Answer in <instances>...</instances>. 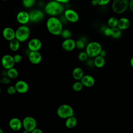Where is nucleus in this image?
Wrapping results in <instances>:
<instances>
[{
  "mask_svg": "<svg viewBox=\"0 0 133 133\" xmlns=\"http://www.w3.org/2000/svg\"><path fill=\"white\" fill-rule=\"evenodd\" d=\"M46 28L50 34L55 36L60 35L63 30L61 21L57 17H49L48 18Z\"/></svg>",
  "mask_w": 133,
  "mask_h": 133,
  "instance_id": "obj_1",
  "label": "nucleus"
},
{
  "mask_svg": "<svg viewBox=\"0 0 133 133\" xmlns=\"http://www.w3.org/2000/svg\"><path fill=\"white\" fill-rule=\"evenodd\" d=\"M64 4L52 0L46 3L44 7L45 12L50 17H57L64 11Z\"/></svg>",
  "mask_w": 133,
  "mask_h": 133,
  "instance_id": "obj_2",
  "label": "nucleus"
},
{
  "mask_svg": "<svg viewBox=\"0 0 133 133\" xmlns=\"http://www.w3.org/2000/svg\"><path fill=\"white\" fill-rule=\"evenodd\" d=\"M102 50L101 45L99 42L95 41L88 43L85 48V51L89 58H95L100 55Z\"/></svg>",
  "mask_w": 133,
  "mask_h": 133,
  "instance_id": "obj_3",
  "label": "nucleus"
},
{
  "mask_svg": "<svg viewBox=\"0 0 133 133\" xmlns=\"http://www.w3.org/2000/svg\"><path fill=\"white\" fill-rule=\"evenodd\" d=\"M128 7V0H113L112 3V10L117 14L124 13L127 10Z\"/></svg>",
  "mask_w": 133,
  "mask_h": 133,
  "instance_id": "obj_4",
  "label": "nucleus"
},
{
  "mask_svg": "<svg viewBox=\"0 0 133 133\" xmlns=\"http://www.w3.org/2000/svg\"><path fill=\"white\" fill-rule=\"evenodd\" d=\"M58 116L63 119H66L70 117L74 116V110L73 108L68 104H63L60 105L57 110Z\"/></svg>",
  "mask_w": 133,
  "mask_h": 133,
  "instance_id": "obj_5",
  "label": "nucleus"
},
{
  "mask_svg": "<svg viewBox=\"0 0 133 133\" xmlns=\"http://www.w3.org/2000/svg\"><path fill=\"white\" fill-rule=\"evenodd\" d=\"M30 35V30L26 25H21L16 30V38L20 42H24L28 39Z\"/></svg>",
  "mask_w": 133,
  "mask_h": 133,
  "instance_id": "obj_6",
  "label": "nucleus"
},
{
  "mask_svg": "<svg viewBox=\"0 0 133 133\" xmlns=\"http://www.w3.org/2000/svg\"><path fill=\"white\" fill-rule=\"evenodd\" d=\"M22 121L23 127L25 130L31 132L36 128H37V122L36 119L32 116H25Z\"/></svg>",
  "mask_w": 133,
  "mask_h": 133,
  "instance_id": "obj_7",
  "label": "nucleus"
},
{
  "mask_svg": "<svg viewBox=\"0 0 133 133\" xmlns=\"http://www.w3.org/2000/svg\"><path fill=\"white\" fill-rule=\"evenodd\" d=\"M30 21L32 22H39L44 18V13L40 9H32L29 12Z\"/></svg>",
  "mask_w": 133,
  "mask_h": 133,
  "instance_id": "obj_8",
  "label": "nucleus"
},
{
  "mask_svg": "<svg viewBox=\"0 0 133 133\" xmlns=\"http://www.w3.org/2000/svg\"><path fill=\"white\" fill-rule=\"evenodd\" d=\"M1 63L2 66L6 70L14 68L15 64L14 57L9 54L4 55L1 59Z\"/></svg>",
  "mask_w": 133,
  "mask_h": 133,
  "instance_id": "obj_9",
  "label": "nucleus"
},
{
  "mask_svg": "<svg viewBox=\"0 0 133 133\" xmlns=\"http://www.w3.org/2000/svg\"><path fill=\"white\" fill-rule=\"evenodd\" d=\"M64 16L68 21L72 23L77 22L79 19L78 13L72 9H65L64 11Z\"/></svg>",
  "mask_w": 133,
  "mask_h": 133,
  "instance_id": "obj_10",
  "label": "nucleus"
},
{
  "mask_svg": "<svg viewBox=\"0 0 133 133\" xmlns=\"http://www.w3.org/2000/svg\"><path fill=\"white\" fill-rule=\"evenodd\" d=\"M42 47V41L37 38L31 39L28 43V48L29 51H38Z\"/></svg>",
  "mask_w": 133,
  "mask_h": 133,
  "instance_id": "obj_11",
  "label": "nucleus"
},
{
  "mask_svg": "<svg viewBox=\"0 0 133 133\" xmlns=\"http://www.w3.org/2000/svg\"><path fill=\"white\" fill-rule=\"evenodd\" d=\"M28 59L29 61L33 64H38L42 60V55L38 51H29L28 54Z\"/></svg>",
  "mask_w": 133,
  "mask_h": 133,
  "instance_id": "obj_12",
  "label": "nucleus"
},
{
  "mask_svg": "<svg viewBox=\"0 0 133 133\" xmlns=\"http://www.w3.org/2000/svg\"><path fill=\"white\" fill-rule=\"evenodd\" d=\"M62 48L66 51H71L76 48V41L70 38L64 39L61 44Z\"/></svg>",
  "mask_w": 133,
  "mask_h": 133,
  "instance_id": "obj_13",
  "label": "nucleus"
},
{
  "mask_svg": "<svg viewBox=\"0 0 133 133\" xmlns=\"http://www.w3.org/2000/svg\"><path fill=\"white\" fill-rule=\"evenodd\" d=\"M15 86L17 90V92L20 94H25L27 92L29 89V84L23 80L18 81Z\"/></svg>",
  "mask_w": 133,
  "mask_h": 133,
  "instance_id": "obj_14",
  "label": "nucleus"
},
{
  "mask_svg": "<svg viewBox=\"0 0 133 133\" xmlns=\"http://www.w3.org/2000/svg\"><path fill=\"white\" fill-rule=\"evenodd\" d=\"M3 37L9 42L16 38V31L11 27H6L2 31Z\"/></svg>",
  "mask_w": 133,
  "mask_h": 133,
  "instance_id": "obj_15",
  "label": "nucleus"
},
{
  "mask_svg": "<svg viewBox=\"0 0 133 133\" xmlns=\"http://www.w3.org/2000/svg\"><path fill=\"white\" fill-rule=\"evenodd\" d=\"M16 19L20 24L25 25L30 21L29 14L25 11H20L17 14Z\"/></svg>",
  "mask_w": 133,
  "mask_h": 133,
  "instance_id": "obj_16",
  "label": "nucleus"
},
{
  "mask_svg": "<svg viewBox=\"0 0 133 133\" xmlns=\"http://www.w3.org/2000/svg\"><path fill=\"white\" fill-rule=\"evenodd\" d=\"M9 126L14 131H18L23 127L22 121L17 117H13L9 120Z\"/></svg>",
  "mask_w": 133,
  "mask_h": 133,
  "instance_id": "obj_17",
  "label": "nucleus"
},
{
  "mask_svg": "<svg viewBox=\"0 0 133 133\" xmlns=\"http://www.w3.org/2000/svg\"><path fill=\"white\" fill-rule=\"evenodd\" d=\"M80 81L83 86L86 87H91L95 84V79L94 77L89 74L84 75Z\"/></svg>",
  "mask_w": 133,
  "mask_h": 133,
  "instance_id": "obj_18",
  "label": "nucleus"
},
{
  "mask_svg": "<svg viewBox=\"0 0 133 133\" xmlns=\"http://www.w3.org/2000/svg\"><path fill=\"white\" fill-rule=\"evenodd\" d=\"M130 24V23L129 19L127 18L123 17L118 19L117 27L121 30H125L129 27Z\"/></svg>",
  "mask_w": 133,
  "mask_h": 133,
  "instance_id": "obj_19",
  "label": "nucleus"
},
{
  "mask_svg": "<svg viewBox=\"0 0 133 133\" xmlns=\"http://www.w3.org/2000/svg\"><path fill=\"white\" fill-rule=\"evenodd\" d=\"M84 75V71L80 67H76L72 71V76L76 81H80Z\"/></svg>",
  "mask_w": 133,
  "mask_h": 133,
  "instance_id": "obj_20",
  "label": "nucleus"
},
{
  "mask_svg": "<svg viewBox=\"0 0 133 133\" xmlns=\"http://www.w3.org/2000/svg\"><path fill=\"white\" fill-rule=\"evenodd\" d=\"M105 63V60L104 57H102L100 55H99L94 58V64L97 68H102L104 65Z\"/></svg>",
  "mask_w": 133,
  "mask_h": 133,
  "instance_id": "obj_21",
  "label": "nucleus"
},
{
  "mask_svg": "<svg viewBox=\"0 0 133 133\" xmlns=\"http://www.w3.org/2000/svg\"><path fill=\"white\" fill-rule=\"evenodd\" d=\"M77 123V121L76 118L75 116H73L66 119V121L65 122V125L67 128L71 129L74 128L76 125Z\"/></svg>",
  "mask_w": 133,
  "mask_h": 133,
  "instance_id": "obj_22",
  "label": "nucleus"
},
{
  "mask_svg": "<svg viewBox=\"0 0 133 133\" xmlns=\"http://www.w3.org/2000/svg\"><path fill=\"white\" fill-rule=\"evenodd\" d=\"M20 46V42L16 38H15L9 42V49L12 51H17L19 49Z\"/></svg>",
  "mask_w": 133,
  "mask_h": 133,
  "instance_id": "obj_23",
  "label": "nucleus"
},
{
  "mask_svg": "<svg viewBox=\"0 0 133 133\" xmlns=\"http://www.w3.org/2000/svg\"><path fill=\"white\" fill-rule=\"evenodd\" d=\"M7 76L10 79H15L18 77V71L14 67L9 70H7Z\"/></svg>",
  "mask_w": 133,
  "mask_h": 133,
  "instance_id": "obj_24",
  "label": "nucleus"
},
{
  "mask_svg": "<svg viewBox=\"0 0 133 133\" xmlns=\"http://www.w3.org/2000/svg\"><path fill=\"white\" fill-rule=\"evenodd\" d=\"M118 19L115 17H111L108 20V25L111 28L117 27Z\"/></svg>",
  "mask_w": 133,
  "mask_h": 133,
  "instance_id": "obj_25",
  "label": "nucleus"
},
{
  "mask_svg": "<svg viewBox=\"0 0 133 133\" xmlns=\"http://www.w3.org/2000/svg\"><path fill=\"white\" fill-rule=\"evenodd\" d=\"M112 33L111 37H112L113 38L117 39L121 37L122 34V30L119 29L118 27H115L113 28H112Z\"/></svg>",
  "mask_w": 133,
  "mask_h": 133,
  "instance_id": "obj_26",
  "label": "nucleus"
},
{
  "mask_svg": "<svg viewBox=\"0 0 133 133\" xmlns=\"http://www.w3.org/2000/svg\"><path fill=\"white\" fill-rule=\"evenodd\" d=\"M36 0H22V5L26 8L32 7L35 4Z\"/></svg>",
  "mask_w": 133,
  "mask_h": 133,
  "instance_id": "obj_27",
  "label": "nucleus"
},
{
  "mask_svg": "<svg viewBox=\"0 0 133 133\" xmlns=\"http://www.w3.org/2000/svg\"><path fill=\"white\" fill-rule=\"evenodd\" d=\"M83 87L84 86L81 82L80 81H77L73 83L72 85V89L75 91H79L83 89Z\"/></svg>",
  "mask_w": 133,
  "mask_h": 133,
  "instance_id": "obj_28",
  "label": "nucleus"
},
{
  "mask_svg": "<svg viewBox=\"0 0 133 133\" xmlns=\"http://www.w3.org/2000/svg\"><path fill=\"white\" fill-rule=\"evenodd\" d=\"M86 41L83 39V37L76 41V48L78 49H83L85 47Z\"/></svg>",
  "mask_w": 133,
  "mask_h": 133,
  "instance_id": "obj_29",
  "label": "nucleus"
},
{
  "mask_svg": "<svg viewBox=\"0 0 133 133\" xmlns=\"http://www.w3.org/2000/svg\"><path fill=\"white\" fill-rule=\"evenodd\" d=\"M60 35L64 39L70 38L72 36V32L69 29H63Z\"/></svg>",
  "mask_w": 133,
  "mask_h": 133,
  "instance_id": "obj_30",
  "label": "nucleus"
},
{
  "mask_svg": "<svg viewBox=\"0 0 133 133\" xmlns=\"http://www.w3.org/2000/svg\"><path fill=\"white\" fill-rule=\"evenodd\" d=\"M77 58L81 61H86L89 57L85 51H82L78 54Z\"/></svg>",
  "mask_w": 133,
  "mask_h": 133,
  "instance_id": "obj_31",
  "label": "nucleus"
},
{
  "mask_svg": "<svg viewBox=\"0 0 133 133\" xmlns=\"http://www.w3.org/2000/svg\"><path fill=\"white\" fill-rule=\"evenodd\" d=\"M104 35L106 36H111L112 33V28L109 27V26H106L104 28V30L102 31Z\"/></svg>",
  "mask_w": 133,
  "mask_h": 133,
  "instance_id": "obj_32",
  "label": "nucleus"
},
{
  "mask_svg": "<svg viewBox=\"0 0 133 133\" xmlns=\"http://www.w3.org/2000/svg\"><path fill=\"white\" fill-rule=\"evenodd\" d=\"M17 92V90L16 89V87L14 86L11 85L8 86V87L7 88V92L9 95H14Z\"/></svg>",
  "mask_w": 133,
  "mask_h": 133,
  "instance_id": "obj_33",
  "label": "nucleus"
},
{
  "mask_svg": "<svg viewBox=\"0 0 133 133\" xmlns=\"http://www.w3.org/2000/svg\"><path fill=\"white\" fill-rule=\"evenodd\" d=\"M0 82L3 84H8L10 83V78L7 76H4L1 78Z\"/></svg>",
  "mask_w": 133,
  "mask_h": 133,
  "instance_id": "obj_34",
  "label": "nucleus"
},
{
  "mask_svg": "<svg viewBox=\"0 0 133 133\" xmlns=\"http://www.w3.org/2000/svg\"><path fill=\"white\" fill-rule=\"evenodd\" d=\"M13 57H14V59L15 63H20L22 61V56L21 55H20L19 54L15 55Z\"/></svg>",
  "mask_w": 133,
  "mask_h": 133,
  "instance_id": "obj_35",
  "label": "nucleus"
},
{
  "mask_svg": "<svg viewBox=\"0 0 133 133\" xmlns=\"http://www.w3.org/2000/svg\"><path fill=\"white\" fill-rule=\"evenodd\" d=\"M98 5L100 6H105L108 4L111 0H97Z\"/></svg>",
  "mask_w": 133,
  "mask_h": 133,
  "instance_id": "obj_36",
  "label": "nucleus"
},
{
  "mask_svg": "<svg viewBox=\"0 0 133 133\" xmlns=\"http://www.w3.org/2000/svg\"><path fill=\"white\" fill-rule=\"evenodd\" d=\"M31 133H43V131L41 129L38 128H36L32 131H31Z\"/></svg>",
  "mask_w": 133,
  "mask_h": 133,
  "instance_id": "obj_37",
  "label": "nucleus"
},
{
  "mask_svg": "<svg viewBox=\"0 0 133 133\" xmlns=\"http://www.w3.org/2000/svg\"><path fill=\"white\" fill-rule=\"evenodd\" d=\"M129 8L130 10L133 12V0L129 1Z\"/></svg>",
  "mask_w": 133,
  "mask_h": 133,
  "instance_id": "obj_38",
  "label": "nucleus"
},
{
  "mask_svg": "<svg viewBox=\"0 0 133 133\" xmlns=\"http://www.w3.org/2000/svg\"><path fill=\"white\" fill-rule=\"evenodd\" d=\"M55 1H57L58 2H59L60 3H62L63 4H67L68 3H69V2L70 1V0H54Z\"/></svg>",
  "mask_w": 133,
  "mask_h": 133,
  "instance_id": "obj_39",
  "label": "nucleus"
},
{
  "mask_svg": "<svg viewBox=\"0 0 133 133\" xmlns=\"http://www.w3.org/2000/svg\"><path fill=\"white\" fill-rule=\"evenodd\" d=\"M106 55H107V52H106V51H105V50H103V49H102V50H101L100 54V55L101 56H102V57H104L106 56Z\"/></svg>",
  "mask_w": 133,
  "mask_h": 133,
  "instance_id": "obj_40",
  "label": "nucleus"
},
{
  "mask_svg": "<svg viewBox=\"0 0 133 133\" xmlns=\"http://www.w3.org/2000/svg\"><path fill=\"white\" fill-rule=\"evenodd\" d=\"M91 5H92V6H96L98 5L97 0H92V1H91Z\"/></svg>",
  "mask_w": 133,
  "mask_h": 133,
  "instance_id": "obj_41",
  "label": "nucleus"
},
{
  "mask_svg": "<svg viewBox=\"0 0 133 133\" xmlns=\"http://www.w3.org/2000/svg\"><path fill=\"white\" fill-rule=\"evenodd\" d=\"M130 63L131 66L133 68V57L130 59Z\"/></svg>",
  "mask_w": 133,
  "mask_h": 133,
  "instance_id": "obj_42",
  "label": "nucleus"
},
{
  "mask_svg": "<svg viewBox=\"0 0 133 133\" xmlns=\"http://www.w3.org/2000/svg\"><path fill=\"white\" fill-rule=\"evenodd\" d=\"M22 133H31V132L29 131H28V130H27L24 129V130L22 131Z\"/></svg>",
  "mask_w": 133,
  "mask_h": 133,
  "instance_id": "obj_43",
  "label": "nucleus"
},
{
  "mask_svg": "<svg viewBox=\"0 0 133 133\" xmlns=\"http://www.w3.org/2000/svg\"><path fill=\"white\" fill-rule=\"evenodd\" d=\"M0 133H4V131L2 128H0Z\"/></svg>",
  "mask_w": 133,
  "mask_h": 133,
  "instance_id": "obj_44",
  "label": "nucleus"
},
{
  "mask_svg": "<svg viewBox=\"0 0 133 133\" xmlns=\"http://www.w3.org/2000/svg\"><path fill=\"white\" fill-rule=\"evenodd\" d=\"M3 1H7L8 0H3Z\"/></svg>",
  "mask_w": 133,
  "mask_h": 133,
  "instance_id": "obj_45",
  "label": "nucleus"
},
{
  "mask_svg": "<svg viewBox=\"0 0 133 133\" xmlns=\"http://www.w3.org/2000/svg\"><path fill=\"white\" fill-rule=\"evenodd\" d=\"M36 1H43V0H36Z\"/></svg>",
  "mask_w": 133,
  "mask_h": 133,
  "instance_id": "obj_46",
  "label": "nucleus"
}]
</instances>
